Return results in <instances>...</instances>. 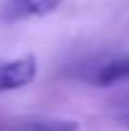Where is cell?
Segmentation results:
<instances>
[{
  "mask_svg": "<svg viewBox=\"0 0 129 131\" xmlns=\"http://www.w3.org/2000/svg\"><path fill=\"white\" fill-rule=\"evenodd\" d=\"M37 70L39 66L34 53H24V56L3 61L0 63V92H15V90L32 85L37 78Z\"/></svg>",
  "mask_w": 129,
  "mask_h": 131,
  "instance_id": "obj_1",
  "label": "cell"
},
{
  "mask_svg": "<svg viewBox=\"0 0 129 131\" xmlns=\"http://www.w3.org/2000/svg\"><path fill=\"white\" fill-rule=\"evenodd\" d=\"M63 0H7L3 7V17L7 22H19V19L32 17H46L61 7Z\"/></svg>",
  "mask_w": 129,
  "mask_h": 131,
  "instance_id": "obj_2",
  "label": "cell"
},
{
  "mask_svg": "<svg viewBox=\"0 0 129 131\" xmlns=\"http://www.w3.org/2000/svg\"><path fill=\"white\" fill-rule=\"evenodd\" d=\"M93 85L97 88H110V85H117V83H124L129 80V53L127 56H117V58H110L102 66H97V70L93 73Z\"/></svg>",
  "mask_w": 129,
  "mask_h": 131,
  "instance_id": "obj_3",
  "label": "cell"
},
{
  "mask_svg": "<svg viewBox=\"0 0 129 131\" xmlns=\"http://www.w3.org/2000/svg\"><path fill=\"white\" fill-rule=\"evenodd\" d=\"M22 131H81V124L76 119H61V117H46L34 119L22 126Z\"/></svg>",
  "mask_w": 129,
  "mask_h": 131,
  "instance_id": "obj_4",
  "label": "cell"
},
{
  "mask_svg": "<svg viewBox=\"0 0 129 131\" xmlns=\"http://www.w3.org/2000/svg\"><path fill=\"white\" fill-rule=\"evenodd\" d=\"M122 122H124V124H127V126H129V109H127V112H124V114H122Z\"/></svg>",
  "mask_w": 129,
  "mask_h": 131,
  "instance_id": "obj_5",
  "label": "cell"
}]
</instances>
